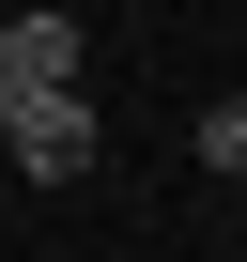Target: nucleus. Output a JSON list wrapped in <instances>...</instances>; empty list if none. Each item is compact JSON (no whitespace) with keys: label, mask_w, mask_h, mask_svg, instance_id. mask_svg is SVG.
I'll return each mask as SVG.
<instances>
[{"label":"nucleus","mask_w":247,"mask_h":262,"mask_svg":"<svg viewBox=\"0 0 247 262\" xmlns=\"http://www.w3.org/2000/svg\"><path fill=\"white\" fill-rule=\"evenodd\" d=\"M77 62H93V31H77V16H0V93H16V108L77 93Z\"/></svg>","instance_id":"nucleus-1"},{"label":"nucleus","mask_w":247,"mask_h":262,"mask_svg":"<svg viewBox=\"0 0 247 262\" xmlns=\"http://www.w3.org/2000/svg\"><path fill=\"white\" fill-rule=\"evenodd\" d=\"M16 170H31V185H77V170H93V93L16 108Z\"/></svg>","instance_id":"nucleus-2"},{"label":"nucleus","mask_w":247,"mask_h":262,"mask_svg":"<svg viewBox=\"0 0 247 262\" xmlns=\"http://www.w3.org/2000/svg\"><path fill=\"white\" fill-rule=\"evenodd\" d=\"M201 170H232V185H247V93H216V108H201Z\"/></svg>","instance_id":"nucleus-3"},{"label":"nucleus","mask_w":247,"mask_h":262,"mask_svg":"<svg viewBox=\"0 0 247 262\" xmlns=\"http://www.w3.org/2000/svg\"><path fill=\"white\" fill-rule=\"evenodd\" d=\"M0 155H16V93H0Z\"/></svg>","instance_id":"nucleus-4"}]
</instances>
